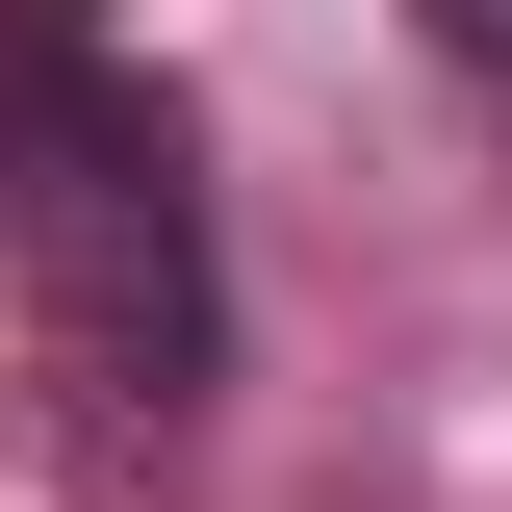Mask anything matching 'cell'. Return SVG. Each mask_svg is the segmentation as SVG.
I'll return each mask as SVG.
<instances>
[{
  "label": "cell",
  "mask_w": 512,
  "mask_h": 512,
  "mask_svg": "<svg viewBox=\"0 0 512 512\" xmlns=\"http://www.w3.org/2000/svg\"><path fill=\"white\" fill-rule=\"evenodd\" d=\"M0 231L52 256V308L103 333L128 384L205 359V231H180V128L128 103L103 52H0Z\"/></svg>",
  "instance_id": "obj_1"
}]
</instances>
